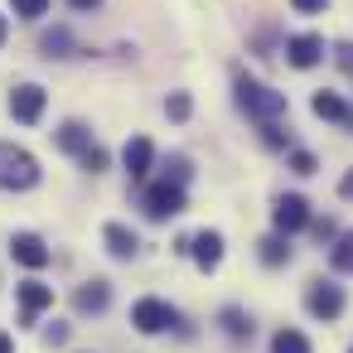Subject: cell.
<instances>
[{"label": "cell", "instance_id": "obj_7", "mask_svg": "<svg viewBox=\"0 0 353 353\" xmlns=\"http://www.w3.org/2000/svg\"><path fill=\"white\" fill-rule=\"evenodd\" d=\"M10 117L25 121V126H34V121L44 117V88H39V83H20V88L10 92Z\"/></svg>", "mask_w": 353, "mask_h": 353}, {"label": "cell", "instance_id": "obj_2", "mask_svg": "<svg viewBox=\"0 0 353 353\" xmlns=\"http://www.w3.org/2000/svg\"><path fill=\"white\" fill-rule=\"evenodd\" d=\"M39 184V160L10 141H0V189H34Z\"/></svg>", "mask_w": 353, "mask_h": 353}, {"label": "cell", "instance_id": "obj_4", "mask_svg": "<svg viewBox=\"0 0 353 353\" xmlns=\"http://www.w3.org/2000/svg\"><path fill=\"white\" fill-rule=\"evenodd\" d=\"M131 324L141 329V334H160V329H170V324H179V314L165 305V300H155V295H145V300H136L131 305Z\"/></svg>", "mask_w": 353, "mask_h": 353}, {"label": "cell", "instance_id": "obj_10", "mask_svg": "<svg viewBox=\"0 0 353 353\" xmlns=\"http://www.w3.org/2000/svg\"><path fill=\"white\" fill-rule=\"evenodd\" d=\"M285 59H290L295 68H314V63L324 59V39H319V34H295V39L285 44Z\"/></svg>", "mask_w": 353, "mask_h": 353}, {"label": "cell", "instance_id": "obj_12", "mask_svg": "<svg viewBox=\"0 0 353 353\" xmlns=\"http://www.w3.org/2000/svg\"><path fill=\"white\" fill-rule=\"evenodd\" d=\"M184 247H189V256H194L203 271H213V266L223 261V237H218V232H199V237L184 242Z\"/></svg>", "mask_w": 353, "mask_h": 353}, {"label": "cell", "instance_id": "obj_31", "mask_svg": "<svg viewBox=\"0 0 353 353\" xmlns=\"http://www.w3.org/2000/svg\"><path fill=\"white\" fill-rule=\"evenodd\" d=\"M0 353H15V343H10V334H0Z\"/></svg>", "mask_w": 353, "mask_h": 353}, {"label": "cell", "instance_id": "obj_28", "mask_svg": "<svg viewBox=\"0 0 353 353\" xmlns=\"http://www.w3.org/2000/svg\"><path fill=\"white\" fill-rule=\"evenodd\" d=\"M63 339H68V329H63V324H54V329L44 334V343H63Z\"/></svg>", "mask_w": 353, "mask_h": 353}, {"label": "cell", "instance_id": "obj_30", "mask_svg": "<svg viewBox=\"0 0 353 353\" xmlns=\"http://www.w3.org/2000/svg\"><path fill=\"white\" fill-rule=\"evenodd\" d=\"M68 6H73V10H97L102 0H68Z\"/></svg>", "mask_w": 353, "mask_h": 353}, {"label": "cell", "instance_id": "obj_14", "mask_svg": "<svg viewBox=\"0 0 353 353\" xmlns=\"http://www.w3.org/2000/svg\"><path fill=\"white\" fill-rule=\"evenodd\" d=\"M314 117H324V121H339V126H348L353 131V107L343 102V97H334V92H314Z\"/></svg>", "mask_w": 353, "mask_h": 353}, {"label": "cell", "instance_id": "obj_25", "mask_svg": "<svg viewBox=\"0 0 353 353\" xmlns=\"http://www.w3.org/2000/svg\"><path fill=\"white\" fill-rule=\"evenodd\" d=\"M165 112H170L174 121H184V117H189V97H184V92H174V97L165 102Z\"/></svg>", "mask_w": 353, "mask_h": 353}, {"label": "cell", "instance_id": "obj_13", "mask_svg": "<svg viewBox=\"0 0 353 353\" xmlns=\"http://www.w3.org/2000/svg\"><path fill=\"white\" fill-rule=\"evenodd\" d=\"M107 300H112V285H107V281H88V285H78V295H73L78 314H102Z\"/></svg>", "mask_w": 353, "mask_h": 353}, {"label": "cell", "instance_id": "obj_21", "mask_svg": "<svg viewBox=\"0 0 353 353\" xmlns=\"http://www.w3.org/2000/svg\"><path fill=\"white\" fill-rule=\"evenodd\" d=\"M223 329H228L232 339H252V319H247L242 310H223Z\"/></svg>", "mask_w": 353, "mask_h": 353}, {"label": "cell", "instance_id": "obj_32", "mask_svg": "<svg viewBox=\"0 0 353 353\" xmlns=\"http://www.w3.org/2000/svg\"><path fill=\"white\" fill-rule=\"evenodd\" d=\"M343 194H348V199H353V174H348V179H343Z\"/></svg>", "mask_w": 353, "mask_h": 353}, {"label": "cell", "instance_id": "obj_19", "mask_svg": "<svg viewBox=\"0 0 353 353\" xmlns=\"http://www.w3.org/2000/svg\"><path fill=\"white\" fill-rule=\"evenodd\" d=\"M39 49H44L49 59H68V49H73V34H68V30H54V34H44V39H39Z\"/></svg>", "mask_w": 353, "mask_h": 353}, {"label": "cell", "instance_id": "obj_9", "mask_svg": "<svg viewBox=\"0 0 353 353\" xmlns=\"http://www.w3.org/2000/svg\"><path fill=\"white\" fill-rule=\"evenodd\" d=\"M10 252H15V261H20V266H30V271L49 266V247H44V237H34V232H15Z\"/></svg>", "mask_w": 353, "mask_h": 353}, {"label": "cell", "instance_id": "obj_3", "mask_svg": "<svg viewBox=\"0 0 353 353\" xmlns=\"http://www.w3.org/2000/svg\"><path fill=\"white\" fill-rule=\"evenodd\" d=\"M145 213L160 223V218H174V213H184V184H170V179H160V184H150L145 189Z\"/></svg>", "mask_w": 353, "mask_h": 353}, {"label": "cell", "instance_id": "obj_23", "mask_svg": "<svg viewBox=\"0 0 353 353\" xmlns=\"http://www.w3.org/2000/svg\"><path fill=\"white\" fill-rule=\"evenodd\" d=\"M78 160H83V170H92V174H97V170H107V150H102V145H88Z\"/></svg>", "mask_w": 353, "mask_h": 353}, {"label": "cell", "instance_id": "obj_26", "mask_svg": "<svg viewBox=\"0 0 353 353\" xmlns=\"http://www.w3.org/2000/svg\"><path fill=\"white\" fill-rule=\"evenodd\" d=\"M165 179H170V184H184V179H189V160H184V155H174V160H170V174H165Z\"/></svg>", "mask_w": 353, "mask_h": 353}, {"label": "cell", "instance_id": "obj_1", "mask_svg": "<svg viewBox=\"0 0 353 353\" xmlns=\"http://www.w3.org/2000/svg\"><path fill=\"white\" fill-rule=\"evenodd\" d=\"M237 107L247 112V117H256V121H281L285 117V92H271L266 83H256V78H237Z\"/></svg>", "mask_w": 353, "mask_h": 353}, {"label": "cell", "instance_id": "obj_24", "mask_svg": "<svg viewBox=\"0 0 353 353\" xmlns=\"http://www.w3.org/2000/svg\"><path fill=\"white\" fill-rule=\"evenodd\" d=\"M290 170H295V174H314L319 165H314V155H310V150H295V155H290Z\"/></svg>", "mask_w": 353, "mask_h": 353}, {"label": "cell", "instance_id": "obj_29", "mask_svg": "<svg viewBox=\"0 0 353 353\" xmlns=\"http://www.w3.org/2000/svg\"><path fill=\"white\" fill-rule=\"evenodd\" d=\"M339 63H343V68L353 73V44H339Z\"/></svg>", "mask_w": 353, "mask_h": 353}, {"label": "cell", "instance_id": "obj_33", "mask_svg": "<svg viewBox=\"0 0 353 353\" xmlns=\"http://www.w3.org/2000/svg\"><path fill=\"white\" fill-rule=\"evenodd\" d=\"M0 44H6V15H0Z\"/></svg>", "mask_w": 353, "mask_h": 353}, {"label": "cell", "instance_id": "obj_16", "mask_svg": "<svg viewBox=\"0 0 353 353\" xmlns=\"http://www.w3.org/2000/svg\"><path fill=\"white\" fill-rule=\"evenodd\" d=\"M59 145H63V150H68V155H83V150H88V145H92V131H88V126H83V121H68V126H63V131H59Z\"/></svg>", "mask_w": 353, "mask_h": 353}, {"label": "cell", "instance_id": "obj_27", "mask_svg": "<svg viewBox=\"0 0 353 353\" xmlns=\"http://www.w3.org/2000/svg\"><path fill=\"white\" fill-rule=\"evenodd\" d=\"M290 6H295L300 15H314V10H324V6H329V0H290Z\"/></svg>", "mask_w": 353, "mask_h": 353}, {"label": "cell", "instance_id": "obj_5", "mask_svg": "<svg viewBox=\"0 0 353 353\" xmlns=\"http://www.w3.org/2000/svg\"><path fill=\"white\" fill-rule=\"evenodd\" d=\"M305 310H310L314 319H339V314H343V290H339L334 281H310Z\"/></svg>", "mask_w": 353, "mask_h": 353}, {"label": "cell", "instance_id": "obj_18", "mask_svg": "<svg viewBox=\"0 0 353 353\" xmlns=\"http://www.w3.org/2000/svg\"><path fill=\"white\" fill-rule=\"evenodd\" d=\"M271 353H310V339H305L300 329H281V334L271 339Z\"/></svg>", "mask_w": 353, "mask_h": 353}, {"label": "cell", "instance_id": "obj_11", "mask_svg": "<svg viewBox=\"0 0 353 353\" xmlns=\"http://www.w3.org/2000/svg\"><path fill=\"white\" fill-rule=\"evenodd\" d=\"M121 160H126V170H131V179H145V174H150V160H155V145H150L145 136H136V141H126V150H121Z\"/></svg>", "mask_w": 353, "mask_h": 353}, {"label": "cell", "instance_id": "obj_17", "mask_svg": "<svg viewBox=\"0 0 353 353\" xmlns=\"http://www.w3.org/2000/svg\"><path fill=\"white\" fill-rule=\"evenodd\" d=\"M261 261H266V266H285V261H290V242H285L281 232H276V237H261Z\"/></svg>", "mask_w": 353, "mask_h": 353}, {"label": "cell", "instance_id": "obj_15", "mask_svg": "<svg viewBox=\"0 0 353 353\" xmlns=\"http://www.w3.org/2000/svg\"><path fill=\"white\" fill-rule=\"evenodd\" d=\"M107 252L112 256H136L141 252V237L131 228H121V223H107Z\"/></svg>", "mask_w": 353, "mask_h": 353}, {"label": "cell", "instance_id": "obj_20", "mask_svg": "<svg viewBox=\"0 0 353 353\" xmlns=\"http://www.w3.org/2000/svg\"><path fill=\"white\" fill-rule=\"evenodd\" d=\"M329 261H334V271H353V232H343V237L334 242Z\"/></svg>", "mask_w": 353, "mask_h": 353}, {"label": "cell", "instance_id": "obj_6", "mask_svg": "<svg viewBox=\"0 0 353 353\" xmlns=\"http://www.w3.org/2000/svg\"><path fill=\"white\" fill-rule=\"evenodd\" d=\"M271 223H276V232H300V228H310V203L300 199V194H281L276 199V208H271Z\"/></svg>", "mask_w": 353, "mask_h": 353}, {"label": "cell", "instance_id": "obj_8", "mask_svg": "<svg viewBox=\"0 0 353 353\" xmlns=\"http://www.w3.org/2000/svg\"><path fill=\"white\" fill-rule=\"evenodd\" d=\"M49 305H54V285H44V281H25L20 285V314H25V324H34Z\"/></svg>", "mask_w": 353, "mask_h": 353}, {"label": "cell", "instance_id": "obj_22", "mask_svg": "<svg viewBox=\"0 0 353 353\" xmlns=\"http://www.w3.org/2000/svg\"><path fill=\"white\" fill-rule=\"evenodd\" d=\"M10 6H15V15H25V20L49 15V0H10Z\"/></svg>", "mask_w": 353, "mask_h": 353}]
</instances>
